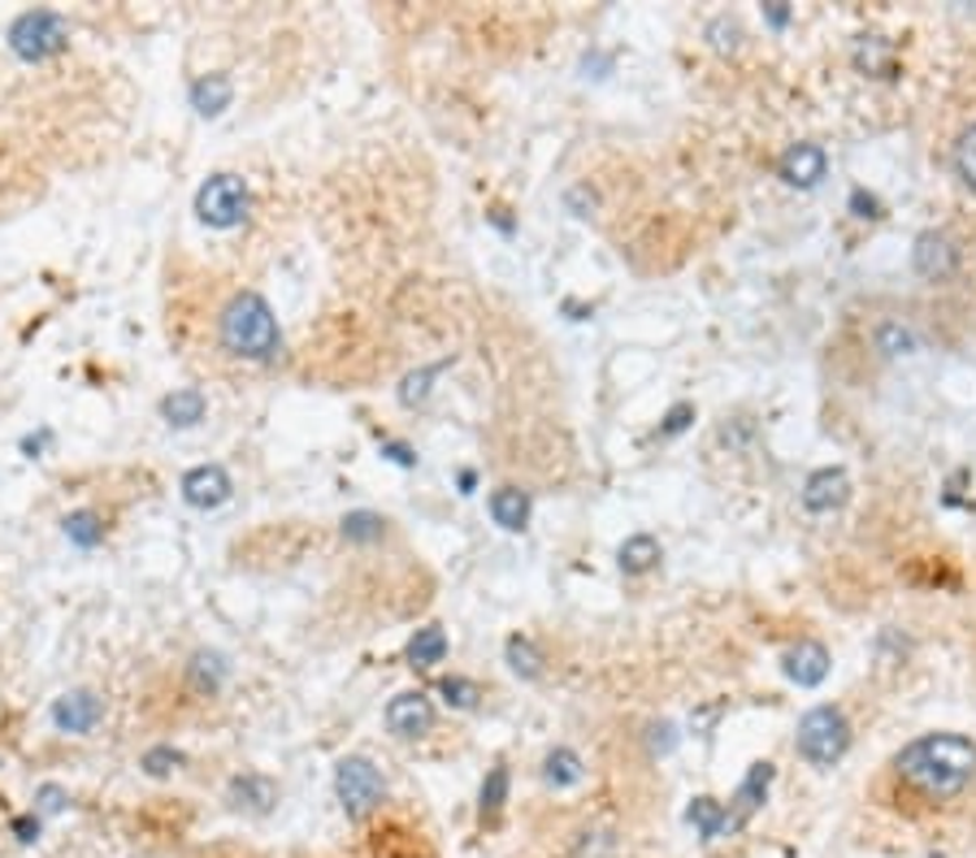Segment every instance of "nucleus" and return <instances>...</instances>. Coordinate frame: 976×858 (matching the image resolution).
Segmentation results:
<instances>
[{
  "label": "nucleus",
  "mask_w": 976,
  "mask_h": 858,
  "mask_svg": "<svg viewBox=\"0 0 976 858\" xmlns=\"http://www.w3.org/2000/svg\"><path fill=\"white\" fill-rule=\"evenodd\" d=\"M881 348H885V355H903V352H912V334L907 330H898V325H885L881 334Z\"/></svg>",
  "instance_id": "nucleus-36"
},
{
  "label": "nucleus",
  "mask_w": 976,
  "mask_h": 858,
  "mask_svg": "<svg viewBox=\"0 0 976 858\" xmlns=\"http://www.w3.org/2000/svg\"><path fill=\"white\" fill-rule=\"evenodd\" d=\"M439 369H443V364H434V369H421V373H409V378H404V391H400V400H404V404H421V400L430 395V378H434Z\"/></svg>",
  "instance_id": "nucleus-35"
},
{
  "label": "nucleus",
  "mask_w": 976,
  "mask_h": 858,
  "mask_svg": "<svg viewBox=\"0 0 976 858\" xmlns=\"http://www.w3.org/2000/svg\"><path fill=\"white\" fill-rule=\"evenodd\" d=\"M253 213V192L239 174H213L196 192V217L213 230H235Z\"/></svg>",
  "instance_id": "nucleus-5"
},
{
  "label": "nucleus",
  "mask_w": 976,
  "mask_h": 858,
  "mask_svg": "<svg viewBox=\"0 0 976 858\" xmlns=\"http://www.w3.org/2000/svg\"><path fill=\"white\" fill-rule=\"evenodd\" d=\"M486 507H491V520H495L500 529H508V534L525 529V520H530V495L516 490V486H500Z\"/></svg>",
  "instance_id": "nucleus-17"
},
{
  "label": "nucleus",
  "mask_w": 976,
  "mask_h": 858,
  "mask_svg": "<svg viewBox=\"0 0 976 858\" xmlns=\"http://www.w3.org/2000/svg\"><path fill=\"white\" fill-rule=\"evenodd\" d=\"M439 694L448 699V707H461V711L477 707V685H473L469 676H443V681H439Z\"/></svg>",
  "instance_id": "nucleus-32"
},
{
  "label": "nucleus",
  "mask_w": 976,
  "mask_h": 858,
  "mask_svg": "<svg viewBox=\"0 0 976 858\" xmlns=\"http://www.w3.org/2000/svg\"><path fill=\"white\" fill-rule=\"evenodd\" d=\"M851 208H855V217H881V204L869 192H851Z\"/></svg>",
  "instance_id": "nucleus-38"
},
{
  "label": "nucleus",
  "mask_w": 976,
  "mask_h": 858,
  "mask_svg": "<svg viewBox=\"0 0 976 858\" xmlns=\"http://www.w3.org/2000/svg\"><path fill=\"white\" fill-rule=\"evenodd\" d=\"M382 455H387V459H395V464H404V468H412V464H417V455H412L409 443H391V438H387V443H382Z\"/></svg>",
  "instance_id": "nucleus-40"
},
{
  "label": "nucleus",
  "mask_w": 976,
  "mask_h": 858,
  "mask_svg": "<svg viewBox=\"0 0 976 858\" xmlns=\"http://www.w3.org/2000/svg\"><path fill=\"white\" fill-rule=\"evenodd\" d=\"M672 742H677V737H672V724H651V751H656V755H668Z\"/></svg>",
  "instance_id": "nucleus-39"
},
{
  "label": "nucleus",
  "mask_w": 976,
  "mask_h": 858,
  "mask_svg": "<svg viewBox=\"0 0 976 858\" xmlns=\"http://www.w3.org/2000/svg\"><path fill=\"white\" fill-rule=\"evenodd\" d=\"M543 781H547L552 789H568V785H577V781H582V758L573 755L568 746L552 751V755H547V763H543Z\"/></svg>",
  "instance_id": "nucleus-24"
},
{
  "label": "nucleus",
  "mask_w": 976,
  "mask_h": 858,
  "mask_svg": "<svg viewBox=\"0 0 976 858\" xmlns=\"http://www.w3.org/2000/svg\"><path fill=\"white\" fill-rule=\"evenodd\" d=\"M183 763H187V758H183V751H178V746H169V742L148 746V751H144V758H140V767H144L148 776H156V781H161V776H169V772H178Z\"/></svg>",
  "instance_id": "nucleus-28"
},
{
  "label": "nucleus",
  "mask_w": 976,
  "mask_h": 858,
  "mask_svg": "<svg viewBox=\"0 0 976 858\" xmlns=\"http://www.w3.org/2000/svg\"><path fill=\"white\" fill-rule=\"evenodd\" d=\"M656 559H660V542L651 534L625 538V547H620V568L625 572H647V568H656Z\"/></svg>",
  "instance_id": "nucleus-25"
},
{
  "label": "nucleus",
  "mask_w": 976,
  "mask_h": 858,
  "mask_svg": "<svg viewBox=\"0 0 976 858\" xmlns=\"http://www.w3.org/2000/svg\"><path fill=\"white\" fill-rule=\"evenodd\" d=\"M829 651H824L821 642H799V647H790L785 655H781V672L799 685V690H812V685H821L824 676H829Z\"/></svg>",
  "instance_id": "nucleus-10"
},
{
  "label": "nucleus",
  "mask_w": 976,
  "mask_h": 858,
  "mask_svg": "<svg viewBox=\"0 0 976 858\" xmlns=\"http://www.w3.org/2000/svg\"><path fill=\"white\" fill-rule=\"evenodd\" d=\"M49 443H52V430H40V434H31V438H22V452H27V455H31V459H35V455L44 452Z\"/></svg>",
  "instance_id": "nucleus-41"
},
{
  "label": "nucleus",
  "mask_w": 976,
  "mask_h": 858,
  "mask_svg": "<svg viewBox=\"0 0 976 858\" xmlns=\"http://www.w3.org/2000/svg\"><path fill=\"white\" fill-rule=\"evenodd\" d=\"M851 499V482L842 468H816L803 486V507L808 511H838V507Z\"/></svg>",
  "instance_id": "nucleus-13"
},
{
  "label": "nucleus",
  "mask_w": 976,
  "mask_h": 858,
  "mask_svg": "<svg viewBox=\"0 0 976 858\" xmlns=\"http://www.w3.org/2000/svg\"><path fill=\"white\" fill-rule=\"evenodd\" d=\"M409 663L412 668H434V663H443L448 659V633L439 629V624H425V629H417L409 638Z\"/></svg>",
  "instance_id": "nucleus-20"
},
{
  "label": "nucleus",
  "mask_w": 976,
  "mask_h": 858,
  "mask_svg": "<svg viewBox=\"0 0 976 858\" xmlns=\"http://www.w3.org/2000/svg\"><path fill=\"white\" fill-rule=\"evenodd\" d=\"M35 815L40 819H52V815H65L70 810V789L65 785H56V781H44L40 789H35Z\"/></svg>",
  "instance_id": "nucleus-31"
},
{
  "label": "nucleus",
  "mask_w": 976,
  "mask_h": 858,
  "mask_svg": "<svg viewBox=\"0 0 976 858\" xmlns=\"http://www.w3.org/2000/svg\"><path fill=\"white\" fill-rule=\"evenodd\" d=\"M686 819L695 824V833L703 837V841H717V837H725V833H733L738 824H733V815L720 807L717 798H695L690 803V810H686Z\"/></svg>",
  "instance_id": "nucleus-18"
},
{
  "label": "nucleus",
  "mask_w": 976,
  "mask_h": 858,
  "mask_svg": "<svg viewBox=\"0 0 976 858\" xmlns=\"http://www.w3.org/2000/svg\"><path fill=\"white\" fill-rule=\"evenodd\" d=\"M769 785H772V763H756V767L747 772V781L738 785V798H733V803H738V815H733L738 824H742V819H747L751 810H756V807H760V803H764V794H769Z\"/></svg>",
  "instance_id": "nucleus-22"
},
{
  "label": "nucleus",
  "mask_w": 976,
  "mask_h": 858,
  "mask_svg": "<svg viewBox=\"0 0 976 858\" xmlns=\"http://www.w3.org/2000/svg\"><path fill=\"white\" fill-rule=\"evenodd\" d=\"M708 35H712V44H717L720 52H733L738 44H742V27H738V18H729V13H720V18H712V27H708Z\"/></svg>",
  "instance_id": "nucleus-34"
},
{
  "label": "nucleus",
  "mask_w": 976,
  "mask_h": 858,
  "mask_svg": "<svg viewBox=\"0 0 976 858\" xmlns=\"http://www.w3.org/2000/svg\"><path fill=\"white\" fill-rule=\"evenodd\" d=\"M781 178L790 183V187H816L824 178V169H829V156H824V148H816V144H794V148H785L781 152Z\"/></svg>",
  "instance_id": "nucleus-11"
},
{
  "label": "nucleus",
  "mask_w": 976,
  "mask_h": 858,
  "mask_svg": "<svg viewBox=\"0 0 976 858\" xmlns=\"http://www.w3.org/2000/svg\"><path fill=\"white\" fill-rule=\"evenodd\" d=\"M208 416V400L201 386H178L161 400V421L174 425V430H192Z\"/></svg>",
  "instance_id": "nucleus-14"
},
{
  "label": "nucleus",
  "mask_w": 976,
  "mask_h": 858,
  "mask_svg": "<svg viewBox=\"0 0 976 858\" xmlns=\"http://www.w3.org/2000/svg\"><path fill=\"white\" fill-rule=\"evenodd\" d=\"M226 803L235 810H248V815H269L274 803H278V785L269 776H257V772H244L226 785Z\"/></svg>",
  "instance_id": "nucleus-12"
},
{
  "label": "nucleus",
  "mask_w": 976,
  "mask_h": 858,
  "mask_svg": "<svg viewBox=\"0 0 976 858\" xmlns=\"http://www.w3.org/2000/svg\"><path fill=\"white\" fill-rule=\"evenodd\" d=\"M217 334H222V348L230 355H239V360H274L282 352L278 317H274V308L257 291L230 296V303L217 317Z\"/></svg>",
  "instance_id": "nucleus-2"
},
{
  "label": "nucleus",
  "mask_w": 976,
  "mask_h": 858,
  "mask_svg": "<svg viewBox=\"0 0 976 858\" xmlns=\"http://www.w3.org/2000/svg\"><path fill=\"white\" fill-rule=\"evenodd\" d=\"M382 534H387V520H382L378 511H364V507H360V511H348V516H343V538H348V542H360V547H364V542H382Z\"/></svg>",
  "instance_id": "nucleus-26"
},
{
  "label": "nucleus",
  "mask_w": 976,
  "mask_h": 858,
  "mask_svg": "<svg viewBox=\"0 0 976 858\" xmlns=\"http://www.w3.org/2000/svg\"><path fill=\"white\" fill-rule=\"evenodd\" d=\"M9 49L18 61L40 65V61L70 49V22L56 9H27L9 22Z\"/></svg>",
  "instance_id": "nucleus-3"
},
{
  "label": "nucleus",
  "mask_w": 976,
  "mask_h": 858,
  "mask_svg": "<svg viewBox=\"0 0 976 858\" xmlns=\"http://www.w3.org/2000/svg\"><path fill=\"white\" fill-rule=\"evenodd\" d=\"M794 746H799V755L808 758L812 767H833L838 758L846 755V746H851V724H846V715L838 707H812L799 720Z\"/></svg>",
  "instance_id": "nucleus-4"
},
{
  "label": "nucleus",
  "mask_w": 976,
  "mask_h": 858,
  "mask_svg": "<svg viewBox=\"0 0 976 858\" xmlns=\"http://www.w3.org/2000/svg\"><path fill=\"white\" fill-rule=\"evenodd\" d=\"M690 416H695V407H690V404H677V407H672V412H668L665 434H681V430L690 425Z\"/></svg>",
  "instance_id": "nucleus-37"
},
{
  "label": "nucleus",
  "mask_w": 976,
  "mask_h": 858,
  "mask_svg": "<svg viewBox=\"0 0 976 858\" xmlns=\"http://www.w3.org/2000/svg\"><path fill=\"white\" fill-rule=\"evenodd\" d=\"M226 672H230V663H226V655H217V651H196L192 663H187V676H192V685H196L201 694H217L222 681H226Z\"/></svg>",
  "instance_id": "nucleus-21"
},
{
  "label": "nucleus",
  "mask_w": 976,
  "mask_h": 858,
  "mask_svg": "<svg viewBox=\"0 0 976 858\" xmlns=\"http://www.w3.org/2000/svg\"><path fill=\"white\" fill-rule=\"evenodd\" d=\"M855 65L869 70V74L890 79V74H894V49H890L881 35H864V40L855 44Z\"/></svg>",
  "instance_id": "nucleus-23"
},
{
  "label": "nucleus",
  "mask_w": 976,
  "mask_h": 858,
  "mask_svg": "<svg viewBox=\"0 0 976 858\" xmlns=\"http://www.w3.org/2000/svg\"><path fill=\"white\" fill-rule=\"evenodd\" d=\"M504 651H508V668H513L516 676H525V681H534V676H538V663H543V659H538V651H534V642H530V638H508V647H504Z\"/></svg>",
  "instance_id": "nucleus-30"
},
{
  "label": "nucleus",
  "mask_w": 976,
  "mask_h": 858,
  "mask_svg": "<svg viewBox=\"0 0 976 858\" xmlns=\"http://www.w3.org/2000/svg\"><path fill=\"white\" fill-rule=\"evenodd\" d=\"M61 534H65L79 551H96L109 529H104L101 511H88V507H83V511H70V516L61 520Z\"/></svg>",
  "instance_id": "nucleus-19"
},
{
  "label": "nucleus",
  "mask_w": 976,
  "mask_h": 858,
  "mask_svg": "<svg viewBox=\"0 0 976 858\" xmlns=\"http://www.w3.org/2000/svg\"><path fill=\"white\" fill-rule=\"evenodd\" d=\"M955 174H959V183L976 196V126H968V131L959 135V144H955Z\"/></svg>",
  "instance_id": "nucleus-29"
},
{
  "label": "nucleus",
  "mask_w": 976,
  "mask_h": 858,
  "mask_svg": "<svg viewBox=\"0 0 976 858\" xmlns=\"http://www.w3.org/2000/svg\"><path fill=\"white\" fill-rule=\"evenodd\" d=\"M335 794H339V803L348 810V819H364V815H373L382 807L387 781H382V772L364 755H348L339 758V767H335Z\"/></svg>",
  "instance_id": "nucleus-6"
},
{
  "label": "nucleus",
  "mask_w": 976,
  "mask_h": 858,
  "mask_svg": "<svg viewBox=\"0 0 976 858\" xmlns=\"http://www.w3.org/2000/svg\"><path fill=\"white\" fill-rule=\"evenodd\" d=\"M49 715L61 733L88 737V733L104 720V699L101 694H92V690H70V694H61V699L52 703Z\"/></svg>",
  "instance_id": "nucleus-8"
},
{
  "label": "nucleus",
  "mask_w": 976,
  "mask_h": 858,
  "mask_svg": "<svg viewBox=\"0 0 976 858\" xmlns=\"http://www.w3.org/2000/svg\"><path fill=\"white\" fill-rule=\"evenodd\" d=\"M916 273H925V278H946V273H955V244L946 239V235H937V230H925L921 239H916Z\"/></svg>",
  "instance_id": "nucleus-15"
},
{
  "label": "nucleus",
  "mask_w": 976,
  "mask_h": 858,
  "mask_svg": "<svg viewBox=\"0 0 976 858\" xmlns=\"http://www.w3.org/2000/svg\"><path fill=\"white\" fill-rule=\"evenodd\" d=\"M187 101L201 117H222L230 101H235V83L226 74H201L192 87H187Z\"/></svg>",
  "instance_id": "nucleus-16"
},
{
  "label": "nucleus",
  "mask_w": 976,
  "mask_h": 858,
  "mask_svg": "<svg viewBox=\"0 0 976 858\" xmlns=\"http://www.w3.org/2000/svg\"><path fill=\"white\" fill-rule=\"evenodd\" d=\"M508 803V767H491L486 781H482V798H477V810L482 819H495Z\"/></svg>",
  "instance_id": "nucleus-27"
},
{
  "label": "nucleus",
  "mask_w": 976,
  "mask_h": 858,
  "mask_svg": "<svg viewBox=\"0 0 976 858\" xmlns=\"http://www.w3.org/2000/svg\"><path fill=\"white\" fill-rule=\"evenodd\" d=\"M894 767L921 798L946 803L976 781V746L959 733H925L898 751Z\"/></svg>",
  "instance_id": "nucleus-1"
},
{
  "label": "nucleus",
  "mask_w": 976,
  "mask_h": 858,
  "mask_svg": "<svg viewBox=\"0 0 976 858\" xmlns=\"http://www.w3.org/2000/svg\"><path fill=\"white\" fill-rule=\"evenodd\" d=\"M387 728L404 742H417L434 728V703L421 694V690H409V694H395L387 703Z\"/></svg>",
  "instance_id": "nucleus-9"
},
{
  "label": "nucleus",
  "mask_w": 976,
  "mask_h": 858,
  "mask_svg": "<svg viewBox=\"0 0 976 858\" xmlns=\"http://www.w3.org/2000/svg\"><path fill=\"white\" fill-rule=\"evenodd\" d=\"M9 833H13L18 846H35V841L44 837V819H40L35 810H22V815L9 819Z\"/></svg>",
  "instance_id": "nucleus-33"
},
{
  "label": "nucleus",
  "mask_w": 976,
  "mask_h": 858,
  "mask_svg": "<svg viewBox=\"0 0 976 858\" xmlns=\"http://www.w3.org/2000/svg\"><path fill=\"white\" fill-rule=\"evenodd\" d=\"M178 495H183V504L196 507V511H213V507L230 504L235 482H230V473L222 464H196V468L183 473Z\"/></svg>",
  "instance_id": "nucleus-7"
},
{
  "label": "nucleus",
  "mask_w": 976,
  "mask_h": 858,
  "mask_svg": "<svg viewBox=\"0 0 976 858\" xmlns=\"http://www.w3.org/2000/svg\"><path fill=\"white\" fill-rule=\"evenodd\" d=\"M769 22H772V27H785V22H790V9H785V0H772V4H769Z\"/></svg>",
  "instance_id": "nucleus-42"
}]
</instances>
